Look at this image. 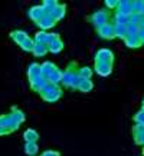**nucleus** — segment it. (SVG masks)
Masks as SVG:
<instances>
[{
    "mask_svg": "<svg viewBox=\"0 0 144 156\" xmlns=\"http://www.w3.org/2000/svg\"><path fill=\"white\" fill-rule=\"evenodd\" d=\"M141 109L144 110V98H143V100H141Z\"/></svg>",
    "mask_w": 144,
    "mask_h": 156,
    "instance_id": "nucleus-41",
    "label": "nucleus"
},
{
    "mask_svg": "<svg viewBox=\"0 0 144 156\" xmlns=\"http://www.w3.org/2000/svg\"><path fill=\"white\" fill-rule=\"evenodd\" d=\"M141 14H143V16H144V9H143V12H141Z\"/></svg>",
    "mask_w": 144,
    "mask_h": 156,
    "instance_id": "nucleus-43",
    "label": "nucleus"
},
{
    "mask_svg": "<svg viewBox=\"0 0 144 156\" xmlns=\"http://www.w3.org/2000/svg\"><path fill=\"white\" fill-rule=\"evenodd\" d=\"M94 69L100 76L105 77V76H110L112 73V65H108V63H101V62H94Z\"/></svg>",
    "mask_w": 144,
    "mask_h": 156,
    "instance_id": "nucleus-11",
    "label": "nucleus"
},
{
    "mask_svg": "<svg viewBox=\"0 0 144 156\" xmlns=\"http://www.w3.org/2000/svg\"><path fill=\"white\" fill-rule=\"evenodd\" d=\"M10 115L13 116L16 120H19L20 123H23L25 120H26V116H25V113L20 110L17 106H12V109H10Z\"/></svg>",
    "mask_w": 144,
    "mask_h": 156,
    "instance_id": "nucleus-26",
    "label": "nucleus"
},
{
    "mask_svg": "<svg viewBox=\"0 0 144 156\" xmlns=\"http://www.w3.org/2000/svg\"><path fill=\"white\" fill-rule=\"evenodd\" d=\"M124 43L128 49H138L143 46V43L140 42V39L137 34H135V36H128V37L124 40Z\"/></svg>",
    "mask_w": 144,
    "mask_h": 156,
    "instance_id": "nucleus-19",
    "label": "nucleus"
},
{
    "mask_svg": "<svg viewBox=\"0 0 144 156\" xmlns=\"http://www.w3.org/2000/svg\"><path fill=\"white\" fill-rule=\"evenodd\" d=\"M114 24V32H115V37L121 39V40H125L128 37V32H127V26L125 24Z\"/></svg>",
    "mask_w": 144,
    "mask_h": 156,
    "instance_id": "nucleus-18",
    "label": "nucleus"
},
{
    "mask_svg": "<svg viewBox=\"0 0 144 156\" xmlns=\"http://www.w3.org/2000/svg\"><path fill=\"white\" fill-rule=\"evenodd\" d=\"M38 27H40V30H43V32H46V30H49V29H52L55 27V24H56V20L53 19V16L52 14H49L46 13L45 16H43L42 19L39 20L38 23Z\"/></svg>",
    "mask_w": 144,
    "mask_h": 156,
    "instance_id": "nucleus-8",
    "label": "nucleus"
},
{
    "mask_svg": "<svg viewBox=\"0 0 144 156\" xmlns=\"http://www.w3.org/2000/svg\"><path fill=\"white\" fill-rule=\"evenodd\" d=\"M61 39V34L59 33H49V37H48V46L49 44H52L53 42H56Z\"/></svg>",
    "mask_w": 144,
    "mask_h": 156,
    "instance_id": "nucleus-36",
    "label": "nucleus"
},
{
    "mask_svg": "<svg viewBox=\"0 0 144 156\" xmlns=\"http://www.w3.org/2000/svg\"><path fill=\"white\" fill-rule=\"evenodd\" d=\"M48 37H49L48 32L39 30L38 33L35 34V43H40V44H46L48 46Z\"/></svg>",
    "mask_w": 144,
    "mask_h": 156,
    "instance_id": "nucleus-27",
    "label": "nucleus"
},
{
    "mask_svg": "<svg viewBox=\"0 0 144 156\" xmlns=\"http://www.w3.org/2000/svg\"><path fill=\"white\" fill-rule=\"evenodd\" d=\"M40 156H61V153L58 151H52V149H49V151H45Z\"/></svg>",
    "mask_w": 144,
    "mask_h": 156,
    "instance_id": "nucleus-37",
    "label": "nucleus"
},
{
    "mask_svg": "<svg viewBox=\"0 0 144 156\" xmlns=\"http://www.w3.org/2000/svg\"><path fill=\"white\" fill-rule=\"evenodd\" d=\"M115 13L130 16L133 13V0H120V5L115 9Z\"/></svg>",
    "mask_w": 144,
    "mask_h": 156,
    "instance_id": "nucleus-12",
    "label": "nucleus"
},
{
    "mask_svg": "<svg viewBox=\"0 0 144 156\" xmlns=\"http://www.w3.org/2000/svg\"><path fill=\"white\" fill-rule=\"evenodd\" d=\"M144 9V0H133V12L141 13Z\"/></svg>",
    "mask_w": 144,
    "mask_h": 156,
    "instance_id": "nucleus-32",
    "label": "nucleus"
},
{
    "mask_svg": "<svg viewBox=\"0 0 144 156\" xmlns=\"http://www.w3.org/2000/svg\"><path fill=\"white\" fill-rule=\"evenodd\" d=\"M35 44H36V43H35V39H26V40H25L23 43H22V44H20L19 48L22 49V50H23V52H33V48H35Z\"/></svg>",
    "mask_w": 144,
    "mask_h": 156,
    "instance_id": "nucleus-29",
    "label": "nucleus"
},
{
    "mask_svg": "<svg viewBox=\"0 0 144 156\" xmlns=\"http://www.w3.org/2000/svg\"><path fill=\"white\" fill-rule=\"evenodd\" d=\"M39 152V146L36 142H26L25 143V153L28 156H36Z\"/></svg>",
    "mask_w": 144,
    "mask_h": 156,
    "instance_id": "nucleus-20",
    "label": "nucleus"
},
{
    "mask_svg": "<svg viewBox=\"0 0 144 156\" xmlns=\"http://www.w3.org/2000/svg\"><path fill=\"white\" fill-rule=\"evenodd\" d=\"M137 36H138V39H140V42L144 44V29H141L140 27V30H138V33H137Z\"/></svg>",
    "mask_w": 144,
    "mask_h": 156,
    "instance_id": "nucleus-38",
    "label": "nucleus"
},
{
    "mask_svg": "<svg viewBox=\"0 0 144 156\" xmlns=\"http://www.w3.org/2000/svg\"><path fill=\"white\" fill-rule=\"evenodd\" d=\"M48 82L49 80L46 79V77H43V76L40 75L39 77H35V79H32V80H29V85H30V89L33 90V92L39 93L45 86L48 85Z\"/></svg>",
    "mask_w": 144,
    "mask_h": 156,
    "instance_id": "nucleus-10",
    "label": "nucleus"
},
{
    "mask_svg": "<svg viewBox=\"0 0 144 156\" xmlns=\"http://www.w3.org/2000/svg\"><path fill=\"white\" fill-rule=\"evenodd\" d=\"M95 30H97V33H98V36L101 39H104V40H112V39H115V32H114L112 22L104 24V26H101V27L95 29Z\"/></svg>",
    "mask_w": 144,
    "mask_h": 156,
    "instance_id": "nucleus-5",
    "label": "nucleus"
},
{
    "mask_svg": "<svg viewBox=\"0 0 144 156\" xmlns=\"http://www.w3.org/2000/svg\"><path fill=\"white\" fill-rule=\"evenodd\" d=\"M62 77H63V70H61V69L58 67L56 70L49 76L48 80L51 82V83H53V85H61V83H62Z\"/></svg>",
    "mask_w": 144,
    "mask_h": 156,
    "instance_id": "nucleus-23",
    "label": "nucleus"
},
{
    "mask_svg": "<svg viewBox=\"0 0 144 156\" xmlns=\"http://www.w3.org/2000/svg\"><path fill=\"white\" fill-rule=\"evenodd\" d=\"M10 37H12V40L14 43H17L20 46L26 39H29V34L25 30H13V32H10Z\"/></svg>",
    "mask_w": 144,
    "mask_h": 156,
    "instance_id": "nucleus-14",
    "label": "nucleus"
},
{
    "mask_svg": "<svg viewBox=\"0 0 144 156\" xmlns=\"http://www.w3.org/2000/svg\"><path fill=\"white\" fill-rule=\"evenodd\" d=\"M138 26H140V27H141V29H144V19H143V20H141V23H140V24H138Z\"/></svg>",
    "mask_w": 144,
    "mask_h": 156,
    "instance_id": "nucleus-40",
    "label": "nucleus"
},
{
    "mask_svg": "<svg viewBox=\"0 0 144 156\" xmlns=\"http://www.w3.org/2000/svg\"><path fill=\"white\" fill-rule=\"evenodd\" d=\"M133 120H134V125H143L144 126V110L143 109H140L138 112L134 115Z\"/></svg>",
    "mask_w": 144,
    "mask_h": 156,
    "instance_id": "nucleus-31",
    "label": "nucleus"
},
{
    "mask_svg": "<svg viewBox=\"0 0 144 156\" xmlns=\"http://www.w3.org/2000/svg\"><path fill=\"white\" fill-rule=\"evenodd\" d=\"M86 22L91 23L95 29H98V27H101V26H104V24L112 22V14L107 9H100V10H97V12L89 14V16L86 17Z\"/></svg>",
    "mask_w": 144,
    "mask_h": 156,
    "instance_id": "nucleus-3",
    "label": "nucleus"
},
{
    "mask_svg": "<svg viewBox=\"0 0 144 156\" xmlns=\"http://www.w3.org/2000/svg\"><path fill=\"white\" fill-rule=\"evenodd\" d=\"M141 153H143V156H144V146H143V152H141Z\"/></svg>",
    "mask_w": 144,
    "mask_h": 156,
    "instance_id": "nucleus-42",
    "label": "nucleus"
},
{
    "mask_svg": "<svg viewBox=\"0 0 144 156\" xmlns=\"http://www.w3.org/2000/svg\"><path fill=\"white\" fill-rule=\"evenodd\" d=\"M144 19V16L141 13H133L130 14V23H135V24H140L141 23V20Z\"/></svg>",
    "mask_w": 144,
    "mask_h": 156,
    "instance_id": "nucleus-34",
    "label": "nucleus"
},
{
    "mask_svg": "<svg viewBox=\"0 0 144 156\" xmlns=\"http://www.w3.org/2000/svg\"><path fill=\"white\" fill-rule=\"evenodd\" d=\"M95 62H101V63H108L114 66V53L111 52L110 49H100L95 53Z\"/></svg>",
    "mask_w": 144,
    "mask_h": 156,
    "instance_id": "nucleus-6",
    "label": "nucleus"
},
{
    "mask_svg": "<svg viewBox=\"0 0 144 156\" xmlns=\"http://www.w3.org/2000/svg\"><path fill=\"white\" fill-rule=\"evenodd\" d=\"M112 23L115 24H127L130 23V16H125V14H120V13H114L112 14Z\"/></svg>",
    "mask_w": 144,
    "mask_h": 156,
    "instance_id": "nucleus-25",
    "label": "nucleus"
},
{
    "mask_svg": "<svg viewBox=\"0 0 144 156\" xmlns=\"http://www.w3.org/2000/svg\"><path fill=\"white\" fill-rule=\"evenodd\" d=\"M65 48V44H63V40L62 39H59L56 42H53L52 44H49L48 49H49V53H53V55H58V53H61Z\"/></svg>",
    "mask_w": 144,
    "mask_h": 156,
    "instance_id": "nucleus-22",
    "label": "nucleus"
},
{
    "mask_svg": "<svg viewBox=\"0 0 144 156\" xmlns=\"http://www.w3.org/2000/svg\"><path fill=\"white\" fill-rule=\"evenodd\" d=\"M40 76V65L39 63H30L28 66V79L29 80H32L35 77H39Z\"/></svg>",
    "mask_w": 144,
    "mask_h": 156,
    "instance_id": "nucleus-16",
    "label": "nucleus"
},
{
    "mask_svg": "<svg viewBox=\"0 0 144 156\" xmlns=\"http://www.w3.org/2000/svg\"><path fill=\"white\" fill-rule=\"evenodd\" d=\"M46 14V12L43 10L42 5H39V6H32L30 9L28 10V17L30 20H33L35 23H38L39 20L42 19L43 16Z\"/></svg>",
    "mask_w": 144,
    "mask_h": 156,
    "instance_id": "nucleus-7",
    "label": "nucleus"
},
{
    "mask_svg": "<svg viewBox=\"0 0 144 156\" xmlns=\"http://www.w3.org/2000/svg\"><path fill=\"white\" fill-rule=\"evenodd\" d=\"M58 69V66L53 63V62L51 60H46L43 62L42 65H40V75L43 76V77H46V79H49V76L52 75L53 72Z\"/></svg>",
    "mask_w": 144,
    "mask_h": 156,
    "instance_id": "nucleus-13",
    "label": "nucleus"
},
{
    "mask_svg": "<svg viewBox=\"0 0 144 156\" xmlns=\"http://www.w3.org/2000/svg\"><path fill=\"white\" fill-rule=\"evenodd\" d=\"M51 14L53 16V19L56 20V22L62 20L63 17H65V14H66V5H65V3H59V5L52 10Z\"/></svg>",
    "mask_w": 144,
    "mask_h": 156,
    "instance_id": "nucleus-15",
    "label": "nucleus"
},
{
    "mask_svg": "<svg viewBox=\"0 0 144 156\" xmlns=\"http://www.w3.org/2000/svg\"><path fill=\"white\" fill-rule=\"evenodd\" d=\"M33 56L35 57H43L46 53H49V49L46 44H40V43H36L33 48Z\"/></svg>",
    "mask_w": 144,
    "mask_h": 156,
    "instance_id": "nucleus-21",
    "label": "nucleus"
},
{
    "mask_svg": "<svg viewBox=\"0 0 144 156\" xmlns=\"http://www.w3.org/2000/svg\"><path fill=\"white\" fill-rule=\"evenodd\" d=\"M0 125L9 133H13L20 128L22 123H20L19 120H16L10 113H7V115H0Z\"/></svg>",
    "mask_w": 144,
    "mask_h": 156,
    "instance_id": "nucleus-4",
    "label": "nucleus"
},
{
    "mask_svg": "<svg viewBox=\"0 0 144 156\" xmlns=\"http://www.w3.org/2000/svg\"><path fill=\"white\" fill-rule=\"evenodd\" d=\"M23 139H25V142H38L39 133L35 129H28L23 133Z\"/></svg>",
    "mask_w": 144,
    "mask_h": 156,
    "instance_id": "nucleus-24",
    "label": "nucleus"
},
{
    "mask_svg": "<svg viewBox=\"0 0 144 156\" xmlns=\"http://www.w3.org/2000/svg\"><path fill=\"white\" fill-rule=\"evenodd\" d=\"M104 3H105L107 9L112 10V9H117V7H118V5H120V0H105Z\"/></svg>",
    "mask_w": 144,
    "mask_h": 156,
    "instance_id": "nucleus-35",
    "label": "nucleus"
},
{
    "mask_svg": "<svg viewBox=\"0 0 144 156\" xmlns=\"http://www.w3.org/2000/svg\"><path fill=\"white\" fill-rule=\"evenodd\" d=\"M62 86L61 85H53L51 82H48V85L45 86L40 92H39V95L42 98L45 102H48V103H53V102H56V100L61 99V96H62Z\"/></svg>",
    "mask_w": 144,
    "mask_h": 156,
    "instance_id": "nucleus-2",
    "label": "nucleus"
},
{
    "mask_svg": "<svg viewBox=\"0 0 144 156\" xmlns=\"http://www.w3.org/2000/svg\"><path fill=\"white\" fill-rule=\"evenodd\" d=\"M59 5V2H56V0H43L42 2V7L43 10L46 12V13H52V10L56 7V6Z\"/></svg>",
    "mask_w": 144,
    "mask_h": 156,
    "instance_id": "nucleus-28",
    "label": "nucleus"
},
{
    "mask_svg": "<svg viewBox=\"0 0 144 156\" xmlns=\"http://www.w3.org/2000/svg\"><path fill=\"white\" fill-rule=\"evenodd\" d=\"M5 135H9V132H7V130H6V129L0 125V136H5Z\"/></svg>",
    "mask_w": 144,
    "mask_h": 156,
    "instance_id": "nucleus-39",
    "label": "nucleus"
},
{
    "mask_svg": "<svg viewBox=\"0 0 144 156\" xmlns=\"http://www.w3.org/2000/svg\"><path fill=\"white\" fill-rule=\"evenodd\" d=\"M79 65L78 62L72 60L69 62V65L66 66V69L63 70V77H62V83L61 86L65 87V89H72L75 90L78 87V83H79Z\"/></svg>",
    "mask_w": 144,
    "mask_h": 156,
    "instance_id": "nucleus-1",
    "label": "nucleus"
},
{
    "mask_svg": "<svg viewBox=\"0 0 144 156\" xmlns=\"http://www.w3.org/2000/svg\"><path fill=\"white\" fill-rule=\"evenodd\" d=\"M94 89V83H92L91 79H81L79 83H78V87L77 90L82 92V93H88V92H91Z\"/></svg>",
    "mask_w": 144,
    "mask_h": 156,
    "instance_id": "nucleus-17",
    "label": "nucleus"
},
{
    "mask_svg": "<svg viewBox=\"0 0 144 156\" xmlns=\"http://www.w3.org/2000/svg\"><path fill=\"white\" fill-rule=\"evenodd\" d=\"M131 133H133L135 145L144 146V126L143 125H134L133 129H131Z\"/></svg>",
    "mask_w": 144,
    "mask_h": 156,
    "instance_id": "nucleus-9",
    "label": "nucleus"
},
{
    "mask_svg": "<svg viewBox=\"0 0 144 156\" xmlns=\"http://www.w3.org/2000/svg\"><path fill=\"white\" fill-rule=\"evenodd\" d=\"M79 79H91L92 77V69L88 66H79Z\"/></svg>",
    "mask_w": 144,
    "mask_h": 156,
    "instance_id": "nucleus-30",
    "label": "nucleus"
},
{
    "mask_svg": "<svg viewBox=\"0 0 144 156\" xmlns=\"http://www.w3.org/2000/svg\"><path fill=\"white\" fill-rule=\"evenodd\" d=\"M140 30V26L135 23H128L127 24V32H128V36H135L138 33Z\"/></svg>",
    "mask_w": 144,
    "mask_h": 156,
    "instance_id": "nucleus-33",
    "label": "nucleus"
}]
</instances>
